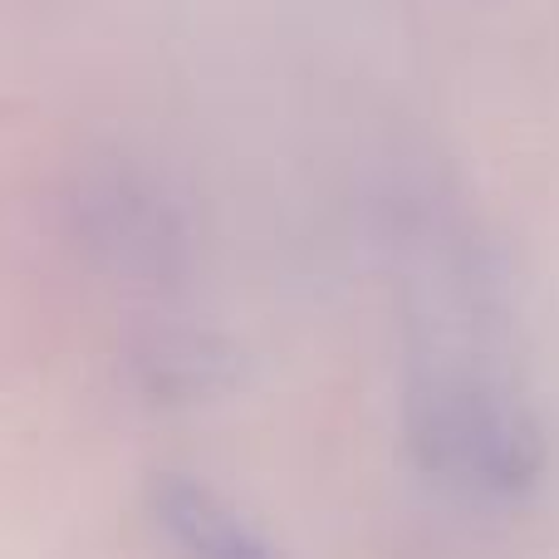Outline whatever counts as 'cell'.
I'll list each match as a JSON object with an SVG mask.
<instances>
[{
    "instance_id": "cell-1",
    "label": "cell",
    "mask_w": 559,
    "mask_h": 559,
    "mask_svg": "<svg viewBox=\"0 0 559 559\" xmlns=\"http://www.w3.org/2000/svg\"><path fill=\"white\" fill-rule=\"evenodd\" d=\"M403 423L417 466L456 491L511 501L545 472L540 423L486 354L413 358Z\"/></svg>"
},
{
    "instance_id": "cell-2",
    "label": "cell",
    "mask_w": 559,
    "mask_h": 559,
    "mask_svg": "<svg viewBox=\"0 0 559 559\" xmlns=\"http://www.w3.org/2000/svg\"><path fill=\"white\" fill-rule=\"evenodd\" d=\"M79 236L104 255L114 271L128 275H163L182 251V226L173 206L143 187L138 177H98L74 202Z\"/></svg>"
},
{
    "instance_id": "cell-3",
    "label": "cell",
    "mask_w": 559,
    "mask_h": 559,
    "mask_svg": "<svg viewBox=\"0 0 559 559\" xmlns=\"http://www.w3.org/2000/svg\"><path fill=\"white\" fill-rule=\"evenodd\" d=\"M147 515L177 559H285L265 531H255L222 491L182 472L153 476Z\"/></svg>"
}]
</instances>
